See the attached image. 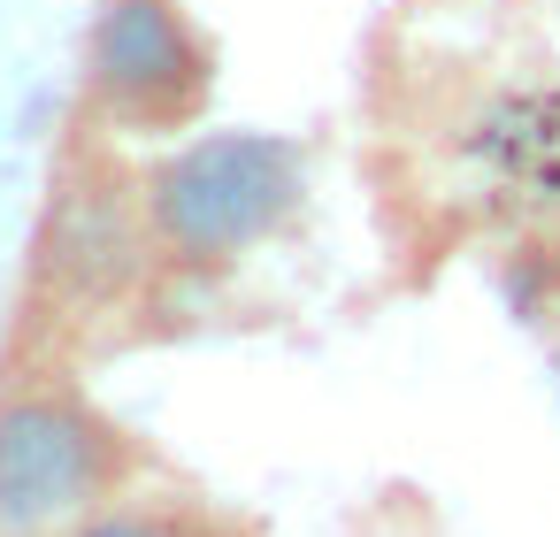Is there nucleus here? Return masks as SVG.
I'll use <instances>...</instances> for the list:
<instances>
[{
    "label": "nucleus",
    "mask_w": 560,
    "mask_h": 537,
    "mask_svg": "<svg viewBox=\"0 0 560 537\" xmlns=\"http://www.w3.org/2000/svg\"><path fill=\"white\" fill-rule=\"evenodd\" d=\"M307 200V162L277 131H200L170 147L147 185L139 215L147 238L185 269H231L238 254L269 246Z\"/></svg>",
    "instance_id": "nucleus-1"
},
{
    "label": "nucleus",
    "mask_w": 560,
    "mask_h": 537,
    "mask_svg": "<svg viewBox=\"0 0 560 537\" xmlns=\"http://www.w3.org/2000/svg\"><path fill=\"white\" fill-rule=\"evenodd\" d=\"M124 476V430L70 384L0 392V537H62Z\"/></svg>",
    "instance_id": "nucleus-2"
},
{
    "label": "nucleus",
    "mask_w": 560,
    "mask_h": 537,
    "mask_svg": "<svg viewBox=\"0 0 560 537\" xmlns=\"http://www.w3.org/2000/svg\"><path fill=\"white\" fill-rule=\"evenodd\" d=\"M208 39L185 0H101L85 32V93L116 124H177L208 93Z\"/></svg>",
    "instance_id": "nucleus-3"
},
{
    "label": "nucleus",
    "mask_w": 560,
    "mask_h": 537,
    "mask_svg": "<svg viewBox=\"0 0 560 537\" xmlns=\"http://www.w3.org/2000/svg\"><path fill=\"white\" fill-rule=\"evenodd\" d=\"M62 537H192L177 514H154V506H101L85 522H70Z\"/></svg>",
    "instance_id": "nucleus-4"
}]
</instances>
